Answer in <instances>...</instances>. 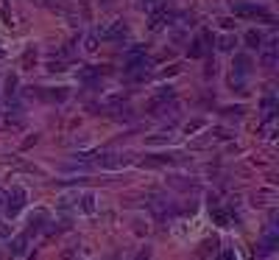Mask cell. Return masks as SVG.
<instances>
[{"mask_svg":"<svg viewBox=\"0 0 279 260\" xmlns=\"http://www.w3.org/2000/svg\"><path fill=\"white\" fill-rule=\"evenodd\" d=\"M232 12H235L237 17H260L262 23H273L271 12H268L265 6H260V3H235Z\"/></svg>","mask_w":279,"mask_h":260,"instance_id":"1","label":"cell"},{"mask_svg":"<svg viewBox=\"0 0 279 260\" xmlns=\"http://www.w3.org/2000/svg\"><path fill=\"white\" fill-rule=\"evenodd\" d=\"M210 48H213V34H210V31H201L193 39V45H190V56H193V59H204V56L210 54Z\"/></svg>","mask_w":279,"mask_h":260,"instance_id":"2","label":"cell"},{"mask_svg":"<svg viewBox=\"0 0 279 260\" xmlns=\"http://www.w3.org/2000/svg\"><path fill=\"white\" fill-rule=\"evenodd\" d=\"M23 204H25V190H23V188H12L9 201H6V216L14 218L20 210H23Z\"/></svg>","mask_w":279,"mask_h":260,"instance_id":"3","label":"cell"},{"mask_svg":"<svg viewBox=\"0 0 279 260\" xmlns=\"http://www.w3.org/2000/svg\"><path fill=\"white\" fill-rule=\"evenodd\" d=\"M128 163H131L128 151H126V154L112 151V154H103V157H98V165H101V168H120V165H128Z\"/></svg>","mask_w":279,"mask_h":260,"instance_id":"4","label":"cell"},{"mask_svg":"<svg viewBox=\"0 0 279 260\" xmlns=\"http://www.w3.org/2000/svg\"><path fill=\"white\" fill-rule=\"evenodd\" d=\"M128 36V25L123 23H112L109 28L101 31V39H109V42H117V39H126Z\"/></svg>","mask_w":279,"mask_h":260,"instance_id":"5","label":"cell"},{"mask_svg":"<svg viewBox=\"0 0 279 260\" xmlns=\"http://www.w3.org/2000/svg\"><path fill=\"white\" fill-rule=\"evenodd\" d=\"M251 73V59L246 54H237L235 56V76H249Z\"/></svg>","mask_w":279,"mask_h":260,"instance_id":"6","label":"cell"},{"mask_svg":"<svg viewBox=\"0 0 279 260\" xmlns=\"http://www.w3.org/2000/svg\"><path fill=\"white\" fill-rule=\"evenodd\" d=\"M25 246H28V232H25V235H17V238H14L9 249H12V254H23Z\"/></svg>","mask_w":279,"mask_h":260,"instance_id":"7","label":"cell"},{"mask_svg":"<svg viewBox=\"0 0 279 260\" xmlns=\"http://www.w3.org/2000/svg\"><path fill=\"white\" fill-rule=\"evenodd\" d=\"M262 65H265V67H273V65H276V45H268V48L265 50H262Z\"/></svg>","mask_w":279,"mask_h":260,"instance_id":"8","label":"cell"},{"mask_svg":"<svg viewBox=\"0 0 279 260\" xmlns=\"http://www.w3.org/2000/svg\"><path fill=\"white\" fill-rule=\"evenodd\" d=\"M246 45H249V48H262V34L251 28L249 34H246Z\"/></svg>","mask_w":279,"mask_h":260,"instance_id":"9","label":"cell"},{"mask_svg":"<svg viewBox=\"0 0 279 260\" xmlns=\"http://www.w3.org/2000/svg\"><path fill=\"white\" fill-rule=\"evenodd\" d=\"M273 112H276V98H268V101L262 103V115H265V121H271Z\"/></svg>","mask_w":279,"mask_h":260,"instance_id":"10","label":"cell"},{"mask_svg":"<svg viewBox=\"0 0 279 260\" xmlns=\"http://www.w3.org/2000/svg\"><path fill=\"white\" fill-rule=\"evenodd\" d=\"M235 42H237L235 36H232V34H226V36H221L218 48H221V50H232V48H235Z\"/></svg>","mask_w":279,"mask_h":260,"instance_id":"11","label":"cell"},{"mask_svg":"<svg viewBox=\"0 0 279 260\" xmlns=\"http://www.w3.org/2000/svg\"><path fill=\"white\" fill-rule=\"evenodd\" d=\"M79 79L81 81H95L98 79V70H95V67H84V70L79 73Z\"/></svg>","mask_w":279,"mask_h":260,"instance_id":"12","label":"cell"},{"mask_svg":"<svg viewBox=\"0 0 279 260\" xmlns=\"http://www.w3.org/2000/svg\"><path fill=\"white\" fill-rule=\"evenodd\" d=\"M165 23H170V20H168V12H159V14H154V20H151V28H162Z\"/></svg>","mask_w":279,"mask_h":260,"instance_id":"13","label":"cell"},{"mask_svg":"<svg viewBox=\"0 0 279 260\" xmlns=\"http://www.w3.org/2000/svg\"><path fill=\"white\" fill-rule=\"evenodd\" d=\"M168 140H170L168 134H154V137L146 140V143H148V145H162V143H168Z\"/></svg>","mask_w":279,"mask_h":260,"instance_id":"14","label":"cell"},{"mask_svg":"<svg viewBox=\"0 0 279 260\" xmlns=\"http://www.w3.org/2000/svg\"><path fill=\"white\" fill-rule=\"evenodd\" d=\"M215 221H218L221 227H226V224H229V216H226L224 210H218V207H215Z\"/></svg>","mask_w":279,"mask_h":260,"instance_id":"15","label":"cell"},{"mask_svg":"<svg viewBox=\"0 0 279 260\" xmlns=\"http://www.w3.org/2000/svg\"><path fill=\"white\" fill-rule=\"evenodd\" d=\"M92 199H95V196H84V201H81L84 213H92V210H95V201H92Z\"/></svg>","mask_w":279,"mask_h":260,"instance_id":"16","label":"cell"},{"mask_svg":"<svg viewBox=\"0 0 279 260\" xmlns=\"http://www.w3.org/2000/svg\"><path fill=\"white\" fill-rule=\"evenodd\" d=\"M201 126H204V121H201V118H195V121L187 123V132H195V129H201Z\"/></svg>","mask_w":279,"mask_h":260,"instance_id":"17","label":"cell"},{"mask_svg":"<svg viewBox=\"0 0 279 260\" xmlns=\"http://www.w3.org/2000/svg\"><path fill=\"white\" fill-rule=\"evenodd\" d=\"M148 257H151V249H140L137 257H134V260H148Z\"/></svg>","mask_w":279,"mask_h":260,"instance_id":"18","label":"cell"},{"mask_svg":"<svg viewBox=\"0 0 279 260\" xmlns=\"http://www.w3.org/2000/svg\"><path fill=\"white\" fill-rule=\"evenodd\" d=\"M179 70H182V67H170V70H162V79H168V76H176Z\"/></svg>","mask_w":279,"mask_h":260,"instance_id":"19","label":"cell"},{"mask_svg":"<svg viewBox=\"0 0 279 260\" xmlns=\"http://www.w3.org/2000/svg\"><path fill=\"white\" fill-rule=\"evenodd\" d=\"M37 143V134H31V137H25V143H23V148H31V145Z\"/></svg>","mask_w":279,"mask_h":260,"instance_id":"20","label":"cell"},{"mask_svg":"<svg viewBox=\"0 0 279 260\" xmlns=\"http://www.w3.org/2000/svg\"><path fill=\"white\" fill-rule=\"evenodd\" d=\"M9 235H12V232H9V227H6V224H0V238H9Z\"/></svg>","mask_w":279,"mask_h":260,"instance_id":"21","label":"cell"},{"mask_svg":"<svg viewBox=\"0 0 279 260\" xmlns=\"http://www.w3.org/2000/svg\"><path fill=\"white\" fill-rule=\"evenodd\" d=\"M159 0H146V6H157Z\"/></svg>","mask_w":279,"mask_h":260,"instance_id":"22","label":"cell"},{"mask_svg":"<svg viewBox=\"0 0 279 260\" xmlns=\"http://www.w3.org/2000/svg\"><path fill=\"white\" fill-rule=\"evenodd\" d=\"M42 3H50V0H42Z\"/></svg>","mask_w":279,"mask_h":260,"instance_id":"23","label":"cell"}]
</instances>
